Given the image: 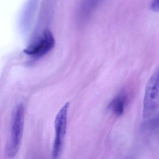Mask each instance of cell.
<instances>
[{"label": "cell", "mask_w": 159, "mask_h": 159, "mask_svg": "<svg viewBox=\"0 0 159 159\" xmlns=\"http://www.w3.org/2000/svg\"><path fill=\"white\" fill-rule=\"evenodd\" d=\"M159 108V66L152 73L146 86L143 100V118H150Z\"/></svg>", "instance_id": "cell-2"}, {"label": "cell", "mask_w": 159, "mask_h": 159, "mask_svg": "<svg viewBox=\"0 0 159 159\" xmlns=\"http://www.w3.org/2000/svg\"><path fill=\"white\" fill-rule=\"evenodd\" d=\"M131 88L129 85L125 86L109 105V108L116 116H121L124 112L132 94Z\"/></svg>", "instance_id": "cell-5"}, {"label": "cell", "mask_w": 159, "mask_h": 159, "mask_svg": "<svg viewBox=\"0 0 159 159\" xmlns=\"http://www.w3.org/2000/svg\"><path fill=\"white\" fill-rule=\"evenodd\" d=\"M150 8L152 11L159 13V0L152 2L150 4Z\"/></svg>", "instance_id": "cell-6"}, {"label": "cell", "mask_w": 159, "mask_h": 159, "mask_svg": "<svg viewBox=\"0 0 159 159\" xmlns=\"http://www.w3.org/2000/svg\"><path fill=\"white\" fill-rule=\"evenodd\" d=\"M55 40L52 33L46 29L37 39L30 44L24 52L28 55L40 57L49 52L54 46Z\"/></svg>", "instance_id": "cell-4"}, {"label": "cell", "mask_w": 159, "mask_h": 159, "mask_svg": "<svg viewBox=\"0 0 159 159\" xmlns=\"http://www.w3.org/2000/svg\"><path fill=\"white\" fill-rule=\"evenodd\" d=\"M25 123V109L23 104L17 105L12 114L11 133L6 147L7 157L12 158L18 152L22 142Z\"/></svg>", "instance_id": "cell-1"}, {"label": "cell", "mask_w": 159, "mask_h": 159, "mask_svg": "<svg viewBox=\"0 0 159 159\" xmlns=\"http://www.w3.org/2000/svg\"><path fill=\"white\" fill-rule=\"evenodd\" d=\"M69 105V102H66L56 116L54 123L55 137L52 151V159H59L62 152L66 132L67 113Z\"/></svg>", "instance_id": "cell-3"}]
</instances>
